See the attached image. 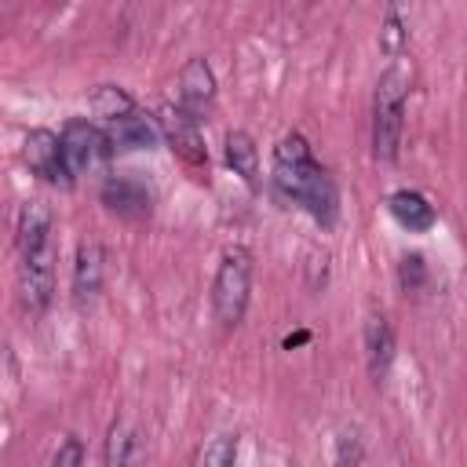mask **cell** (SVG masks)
I'll list each match as a JSON object with an SVG mask.
<instances>
[{
    "label": "cell",
    "instance_id": "6da1fadb",
    "mask_svg": "<svg viewBox=\"0 0 467 467\" xmlns=\"http://www.w3.org/2000/svg\"><path fill=\"white\" fill-rule=\"evenodd\" d=\"M270 182L285 201L303 208L314 223L332 226L339 219V186H336L332 171L314 157L310 142L299 131L281 135V142L274 146Z\"/></svg>",
    "mask_w": 467,
    "mask_h": 467
},
{
    "label": "cell",
    "instance_id": "7a4b0ae2",
    "mask_svg": "<svg viewBox=\"0 0 467 467\" xmlns=\"http://www.w3.org/2000/svg\"><path fill=\"white\" fill-rule=\"evenodd\" d=\"M18 296L29 314H44L55 299V215L44 201H26L15 219Z\"/></svg>",
    "mask_w": 467,
    "mask_h": 467
},
{
    "label": "cell",
    "instance_id": "3957f363",
    "mask_svg": "<svg viewBox=\"0 0 467 467\" xmlns=\"http://www.w3.org/2000/svg\"><path fill=\"white\" fill-rule=\"evenodd\" d=\"M405 99H409V77L401 66H387L376 80L372 95V157L390 164L401 153V131H405Z\"/></svg>",
    "mask_w": 467,
    "mask_h": 467
},
{
    "label": "cell",
    "instance_id": "277c9868",
    "mask_svg": "<svg viewBox=\"0 0 467 467\" xmlns=\"http://www.w3.org/2000/svg\"><path fill=\"white\" fill-rule=\"evenodd\" d=\"M252 299V255L248 248L234 244L223 252L215 277H212V314L223 328H237L244 321Z\"/></svg>",
    "mask_w": 467,
    "mask_h": 467
},
{
    "label": "cell",
    "instance_id": "5b68a950",
    "mask_svg": "<svg viewBox=\"0 0 467 467\" xmlns=\"http://www.w3.org/2000/svg\"><path fill=\"white\" fill-rule=\"evenodd\" d=\"M58 139H62V153H66V164H69L73 179L102 168L113 157V142H109L106 128L95 124V120H88V117L66 120L62 131H58Z\"/></svg>",
    "mask_w": 467,
    "mask_h": 467
},
{
    "label": "cell",
    "instance_id": "8992f818",
    "mask_svg": "<svg viewBox=\"0 0 467 467\" xmlns=\"http://www.w3.org/2000/svg\"><path fill=\"white\" fill-rule=\"evenodd\" d=\"M157 128H161V139L168 142V150L179 161H186L190 168L208 164V146H204V135H201V120L190 117L179 102H164L157 109Z\"/></svg>",
    "mask_w": 467,
    "mask_h": 467
},
{
    "label": "cell",
    "instance_id": "52a82bcc",
    "mask_svg": "<svg viewBox=\"0 0 467 467\" xmlns=\"http://www.w3.org/2000/svg\"><path fill=\"white\" fill-rule=\"evenodd\" d=\"M22 161H26V168H29L36 179H44V182H51V186H73V182H77L73 171H69V164H66L62 139H58L51 128H33V131H26Z\"/></svg>",
    "mask_w": 467,
    "mask_h": 467
},
{
    "label": "cell",
    "instance_id": "ba28073f",
    "mask_svg": "<svg viewBox=\"0 0 467 467\" xmlns=\"http://www.w3.org/2000/svg\"><path fill=\"white\" fill-rule=\"evenodd\" d=\"M215 99H219V84H215V69L208 58L193 55L182 62L179 69V106L197 117V120H208L212 109H215Z\"/></svg>",
    "mask_w": 467,
    "mask_h": 467
},
{
    "label": "cell",
    "instance_id": "9c48e42d",
    "mask_svg": "<svg viewBox=\"0 0 467 467\" xmlns=\"http://www.w3.org/2000/svg\"><path fill=\"white\" fill-rule=\"evenodd\" d=\"M99 197H102L106 212H113L117 219H128V223H139L153 212V193L139 175H106Z\"/></svg>",
    "mask_w": 467,
    "mask_h": 467
},
{
    "label": "cell",
    "instance_id": "30bf717a",
    "mask_svg": "<svg viewBox=\"0 0 467 467\" xmlns=\"http://www.w3.org/2000/svg\"><path fill=\"white\" fill-rule=\"evenodd\" d=\"M102 281H106V252L95 237H84L77 241V252H73V303H91L99 292H102Z\"/></svg>",
    "mask_w": 467,
    "mask_h": 467
},
{
    "label": "cell",
    "instance_id": "8fae6325",
    "mask_svg": "<svg viewBox=\"0 0 467 467\" xmlns=\"http://www.w3.org/2000/svg\"><path fill=\"white\" fill-rule=\"evenodd\" d=\"M361 347H365V365H368V376L379 383L390 365H394V350H398V339H394V325L387 314L372 310L365 317V328H361Z\"/></svg>",
    "mask_w": 467,
    "mask_h": 467
},
{
    "label": "cell",
    "instance_id": "7c38bea8",
    "mask_svg": "<svg viewBox=\"0 0 467 467\" xmlns=\"http://www.w3.org/2000/svg\"><path fill=\"white\" fill-rule=\"evenodd\" d=\"M102 467H142V431L128 412L113 416V423L106 427Z\"/></svg>",
    "mask_w": 467,
    "mask_h": 467
},
{
    "label": "cell",
    "instance_id": "4fadbf2b",
    "mask_svg": "<svg viewBox=\"0 0 467 467\" xmlns=\"http://www.w3.org/2000/svg\"><path fill=\"white\" fill-rule=\"evenodd\" d=\"M109 142H113V153H135V150H153L157 139H161V128H157V117H146L142 109L120 117V120H109L102 124Z\"/></svg>",
    "mask_w": 467,
    "mask_h": 467
},
{
    "label": "cell",
    "instance_id": "5bb4252c",
    "mask_svg": "<svg viewBox=\"0 0 467 467\" xmlns=\"http://www.w3.org/2000/svg\"><path fill=\"white\" fill-rule=\"evenodd\" d=\"M387 212H390V219H394L401 230H409V234H427V230L438 223L434 204H431L420 190H409V186L387 193Z\"/></svg>",
    "mask_w": 467,
    "mask_h": 467
},
{
    "label": "cell",
    "instance_id": "9a60e30c",
    "mask_svg": "<svg viewBox=\"0 0 467 467\" xmlns=\"http://www.w3.org/2000/svg\"><path fill=\"white\" fill-rule=\"evenodd\" d=\"M223 157H226V164L234 168V175H241V182H244L248 190L259 186V146H255V139H252L248 131H241V128L226 131V139H223Z\"/></svg>",
    "mask_w": 467,
    "mask_h": 467
},
{
    "label": "cell",
    "instance_id": "2e32d148",
    "mask_svg": "<svg viewBox=\"0 0 467 467\" xmlns=\"http://www.w3.org/2000/svg\"><path fill=\"white\" fill-rule=\"evenodd\" d=\"M88 106H91V113H95V117H102V124L120 120V117H128V113H135V109H139V106H135V99H131L120 84H99V88L88 95Z\"/></svg>",
    "mask_w": 467,
    "mask_h": 467
},
{
    "label": "cell",
    "instance_id": "e0dca14e",
    "mask_svg": "<svg viewBox=\"0 0 467 467\" xmlns=\"http://www.w3.org/2000/svg\"><path fill=\"white\" fill-rule=\"evenodd\" d=\"M201 467H237V434H215L201 449Z\"/></svg>",
    "mask_w": 467,
    "mask_h": 467
},
{
    "label": "cell",
    "instance_id": "ac0fdd59",
    "mask_svg": "<svg viewBox=\"0 0 467 467\" xmlns=\"http://www.w3.org/2000/svg\"><path fill=\"white\" fill-rule=\"evenodd\" d=\"M398 281L405 292H420L427 285V263L420 252H405L401 263H398Z\"/></svg>",
    "mask_w": 467,
    "mask_h": 467
},
{
    "label": "cell",
    "instance_id": "d6986e66",
    "mask_svg": "<svg viewBox=\"0 0 467 467\" xmlns=\"http://www.w3.org/2000/svg\"><path fill=\"white\" fill-rule=\"evenodd\" d=\"M401 44H405V22H401V11H398V7H387V15H383V29H379V47H383L387 55H398Z\"/></svg>",
    "mask_w": 467,
    "mask_h": 467
},
{
    "label": "cell",
    "instance_id": "ffe728a7",
    "mask_svg": "<svg viewBox=\"0 0 467 467\" xmlns=\"http://www.w3.org/2000/svg\"><path fill=\"white\" fill-rule=\"evenodd\" d=\"M361 452H365L361 434H358L354 427H343L339 438H336V463H339V467H358V463H361Z\"/></svg>",
    "mask_w": 467,
    "mask_h": 467
},
{
    "label": "cell",
    "instance_id": "44dd1931",
    "mask_svg": "<svg viewBox=\"0 0 467 467\" xmlns=\"http://www.w3.org/2000/svg\"><path fill=\"white\" fill-rule=\"evenodd\" d=\"M84 441L77 438V434H66L62 441H58V449L51 452V463L47 467H84Z\"/></svg>",
    "mask_w": 467,
    "mask_h": 467
},
{
    "label": "cell",
    "instance_id": "7402d4cb",
    "mask_svg": "<svg viewBox=\"0 0 467 467\" xmlns=\"http://www.w3.org/2000/svg\"><path fill=\"white\" fill-rule=\"evenodd\" d=\"M310 339V332L303 328V332H296V336H285V347H299V343H306Z\"/></svg>",
    "mask_w": 467,
    "mask_h": 467
}]
</instances>
